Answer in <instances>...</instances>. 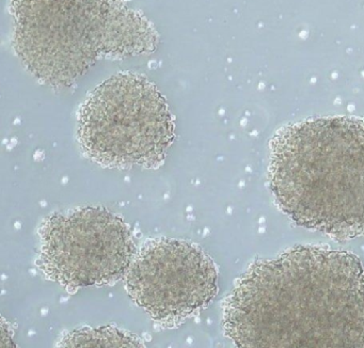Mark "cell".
<instances>
[{"instance_id": "cell-8", "label": "cell", "mask_w": 364, "mask_h": 348, "mask_svg": "<svg viewBox=\"0 0 364 348\" xmlns=\"http://www.w3.org/2000/svg\"><path fill=\"white\" fill-rule=\"evenodd\" d=\"M1 337H3L1 339V348H18L14 339H12L9 328L6 325L5 320H3V324H1Z\"/></svg>"}, {"instance_id": "cell-3", "label": "cell", "mask_w": 364, "mask_h": 348, "mask_svg": "<svg viewBox=\"0 0 364 348\" xmlns=\"http://www.w3.org/2000/svg\"><path fill=\"white\" fill-rule=\"evenodd\" d=\"M14 47L27 70L70 87L102 57L152 53L153 23L122 1H14Z\"/></svg>"}, {"instance_id": "cell-2", "label": "cell", "mask_w": 364, "mask_h": 348, "mask_svg": "<svg viewBox=\"0 0 364 348\" xmlns=\"http://www.w3.org/2000/svg\"><path fill=\"white\" fill-rule=\"evenodd\" d=\"M268 179L298 226L336 239L364 236V119L312 117L270 141Z\"/></svg>"}, {"instance_id": "cell-7", "label": "cell", "mask_w": 364, "mask_h": 348, "mask_svg": "<svg viewBox=\"0 0 364 348\" xmlns=\"http://www.w3.org/2000/svg\"><path fill=\"white\" fill-rule=\"evenodd\" d=\"M56 348H144L133 333L114 326L82 327L65 333Z\"/></svg>"}, {"instance_id": "cell-4", "label": "cell", "mask_w": 364, "mask_h": 348, "mask_svg": "<svg viewBox=\"0 0 364 348\" xmlns=\"http://www.w3.org/2000/svg\"><path fill=\"white\" fill-rule=\"evenodd\" d=\"M78 142L107 168H159L176 138L169 105L142 75L120 73L89 94L78 112Z\"/></svg>"}, {"instance_id": "cell-1", "label": "cell", "mask_w": 364, "mask_h": 348, "mask_svg": "<svg viewBox=\"0 0 364 348\" xmlns=\"http://www.w3.org/2000/svg\"><path fill=\"white\" fill-rule=\"evenodd\" d=\"M235 348H364V267L350 252L296 246L250 265L223 307Z\"/></svg>"}, {"instance_id": "cell-5", "label": "cell", "mask_w": 364, "mask_h": 348, "mask_svg": "<svg viewBox=\"0 0 364 348\" xmlns=\"http://www.w3.org/2000/svg\"><path fill=\"white\" fill-rule=\"evenodd\" d=\"M39 235L40 269L70 290L118 281L137 252L124 220L101 206L57 211L43 220Z\"/></svg>"}, {"instance_id": "cell-6", "label": "cell", "mask_w": 364, "mask_h": 348, "mask_svg": "<svg viewBox=\"0 0 364 348\" xmlns=\"http://www.w3.org/2000/svg\"><path fill=\"white\" fill-rule=\"evenodd\" d=\"M217 282L216 266L199 246L165 237L144 243L125 275L136 305L166 325L208 307L218 292Z\"/></svg>"}]
</instances>
